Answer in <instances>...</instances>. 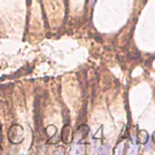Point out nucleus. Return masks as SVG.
<instances>
[{"label": "nucleus", "instance_id": "f257e3e1", "mask_svg": "<svg viewBox=\"0 0 155 155\" xmlns=\"http://www.w3.org/2000/svg\"><path fill=\"white\" fill-rule=\"evenodd\" d=\"M23 138H24L23 128L19 125H12L11 128L8 130V140L13 144H18L23 140Z\"/></svg>", "mask_w": 155, "mask_h": 155}, {"label": "nucleus", "instance_id": "f03ea898", "mask_svg": "<svg viewBox=\"0 0 155 155\" xmlns=\"http://www.w3.org/2000/svg\"><path fill=\"white\" fill-rule=\"evenodd\" d=\"M61 139L63 143L68 144L71 142L73 139V134H71V128L69 125H64L63 128H62V132H61Z\"/></svg>", "mask_w": 155, "mask_h": 155}, {"label": "nucleus", "instance_id": "7ed1b4c3", "mask_svg": "<svg viewBox=\"0 0 155 155\" xmlns=\"http://www.w3.org/2000/svg\"><path fill=\"white\" fill-rule=\"evenodd\" d=\"M87 133H88V127H87L86 125H81V126L79 127L76 134L74 136L75 143H82V138H84L85 136H87Z\"/></svg>", "mask_w": 155, "mask_h": 155}, {"label": "nucleus", "instance_id": "20e7f679", "mask_svg": "<svg viewBox=\"0 0 155 155\" xmlns=\"http://www.w3.org/2000/svg\"><path fill=\"white\" fill-rule=\"evenodd\" d=\"M149 140V134L145 130H140L137 133V143L139 144H147Z\"/></svg>", "mask_w": 155, "mask_h": 155}, {"label": "nucleus", "instance_id": "39448f33", "mask_svg": "<svg viewBox=\"0 0 155 155\" xmlns=\"http://www.w3.org/2000/svg\"><path fill=\"white\" fill-rule=\"evenodd\" d=\"M127 147H128V143H127V140H125V142H121V143H119V144L116 145V148H115L114 153H115V154H124V153H126V149H127Z\"/></svg>", "mask_w": 155, "mask_h": 155}, {"label": "nucleus", "instance_id": "423d86ee", "mask_svg": "<svg viewBox=\"0 0 155 155\" xmlns=\"http://www.w3.org/2000/svg\"><path fill=\"white\" fill-rule=\"evenodd\" d=\"M71 154H82L84 153V148H82V143H75L73 145V149L70 151Z\"/></svg>", "mask_w": 155, "mask_h": 155}, {"label": "nucleus", "instance_id": "0eeeda50", "mask_svg": "<svg viewBox=\"0 0 155 155\" xmlns=\"http://www.w3.org/2000/svg\"><path fill=\"white\" fill-rule=\"evenodd\" d=\"M128 148L130 149H126L127 154H134V153L138 151V145L137 144H131V145H128Z\"/></svg>", "mask_w": 155, "mask_h": 155}, {"label": "nucleus", "instance_id": "6e6552de", "mask_svg": "<svg viewBox=\"0 0 155 155\" xmlns=\"http://www.w3.org/2000/svg\"><path fill=\"white\" fill-rule=\"evenodd\" d=\"M56 131H57V128H56L53 125L48 126V128H47V133H48V137H52V136H54V134H56Z\"/></svg>", "mask_w": 155, "mask_h": 155}, {"label": "nucleus", "instance_id": "1a4fd4ad", "mask_svg": "<svg viewBox=\"0 0 155 155\" xmlns=\"http://www.w3.org/2000/svg\"><path fill=\"white\" fill-rule=\"evenodd\" d=\"M102 134H103V127L101 126V127L98 128V132H96V134H94V139H101V138L103 137Z\"/></svg>", "mask_w": 155, "mask_h": 155}, {"label": "nucleus", "instance_id": "9d476101", "mask_svg": "<svg viewBox=\"0 0 155 155\" xmlns=\"http://www.w3.org/2000/svg\"><path fill=\"white\" fill-rule=\"evenodd\" d=\"M108 151H109V150H108L107 145H102L101 148H98V149H97V153H99V154H103V153H104V154H107Z\"/></svg>", "mask_w": 155, "mask_h": 155}, {"label": "nucleus", "instance_id": "9b49d317", "mask_svg": "<svg viewBox=\"0 0 155 155\" xmlns=\"http://www.w3.org/2000/svg\"><path fill=\"white\" fill-rule=\"evenodd\" d=\"M56 153H57V154H58V153H59V154H64V150H63V149H59V150H57Z\"/></svg>", "mask_w": 155, "mask_h": 155}, {"label": "nucleus", "instance_id": "f8f14e48", "mask_svg": "<svg viewBox=\"0 0 155 155\" xmlns=\"http://www.w3.org/2000/svg\"><path fill=\"white\" fill-rule=\"evenodd\" d=\"M151 138H153V142L155 143V131L153 132V136H151Z\"/></svg>", "mask_w": 155, "mask_h": 155}, {"label": "nucleus", "instance_id": "ddd939ff", "mask_svg": "<svg viewBox=\"0 0 155 155\" xmlns=\"http://www.w3.org/2000/svg\"><path fill=\"white\" fill-rule=\"evenodd\" d=\"M94 2H96V0H92V6L94 5Z\"/></svg>", "mask_w": 155, "mask_h": 155}]
</instances>
